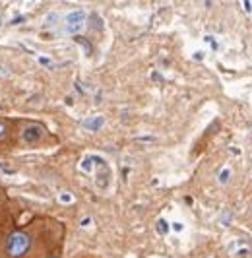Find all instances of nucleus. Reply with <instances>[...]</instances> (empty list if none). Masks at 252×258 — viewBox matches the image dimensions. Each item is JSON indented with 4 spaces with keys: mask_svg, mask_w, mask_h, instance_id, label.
I'll return each instance as SVG.
<instances>
[{
    "mask_svg": "<svg viewBox=\"0 0 252 258\" xmlns=\"http://www.w3.org/2000/svg\"><path fill=\"white\" fill-rule=\"evenodd\" d=\"M49 258H62V252H54V254H50Z\"/></svg>",
    "mask_w": 252,
    "mask_h": 258,
    "instance_id": "nucleus-10",
    "label": "nucleus"
},
{
    "mask_svg": "<svg viewBox=\"0 0 252 258\" xmlns=\"http://www.w3.org/2000/svg\"><path fill=\"white\" fill-rule=\"evenodd\" d=\"M86 24V14L82 12V10H74V12H70L66 16V29H68V33H78L82 27Z\"/></svg>",
    "mask_w": 252,
    "mask_h": 258,
    "instance_id": "nucleus-3",
    "label": "nucleus"
},
{
    "mask_svg": "<svg viewBox=\"0 0 252 258\" xmlns=\"http://www.w3.org/2000/svg\"><path fill=\"white\" fill-rule=\"evenodd\" d=\"M84 126L88 130H99L103 126V116H95V118H88L84 122Z\"/></svg>",
    "mask_w": 252,
    "mask_h": 258,
    "instance_id": "nucleus-5",
    "label": "nucleus"
},
{
    "mask_svg": "<svg viewBox=\"0 0 252 258\" xmlns=\"http://www.w3.org/2000/svg\"><path fill=\"white\" fill-rule=\"evenodd\" d=\"M0 24H2V22H0Z\"/></svg>",
    "mask_w": 252,
    "mask_h": 258,
    "instance_id": "nucleus-11",
    "label": "nucleus"
},
{
    "mask_svg": "<svg viewBox=\"0 0 252 258\" xmlns=\"http://www.w3.org/2000/svg\"><path fill=\"white\" fill-rule=\"evenodd\" d=\"M14 142L20 148H39L45 144H54L56 136H52L43 122L25 118V120H18L14 128Z\"/></svg>",
    "mask_w": 252,
    "mask_h": 258,
    "instance_id": "nucleus-2",
    "label": "nucleus"
},
{
    "mask_svg": "<svg viewBox=\"0 0 252 258\" xmlns=\"http://www.w3.org/2000/svg\"><path fill=\"white\" fill-rule=\"evenodd\" d=\"M157 231L163 233V235H165L167 231H169V227H167V223H165L163 220H159V223H157Z\"/></svg>",
    "mask_w": 252,
    "mask_h": 258,
    "instance_id": "nucleus-7",
    "label": "nucleus"
},
{
    "mask_svg": "<svg viewBox=\"0 0 252 258\" xmlns=\"http://www.w3.org/2000/svg\"><path fill=\"white\" fill-rule=\"evenodd\" d=\"M6 221V218H4V212H2V206H0V225Z\"/></svg>",
    "mask_w": 252,
    "mask_h": 258,
    "instance_id": "nucleus-9",
    "label": "nucleus"
},
{
    "mask_svg": "<svg viewBox=\"0 0 252 258\" xmlns=\"http://www.w3.org/2000/svg\"><path fill=\"white\" fill-rule=\"evenodd\" d=\"M8 202V194H6V190L0 186V206H4Z\"/></svg>",
    "mask_w": 252,
    "mask_h": 258,
    "instance_id": "nucleus-6",
    "label": "nucleus"
},
{
    "mask_svg": "<svg viewBox=\"0 0 252 258\" xmlns=\"http://www.w3.org/2000/svg\"><path fill=\"white\" fill-rule=\"evenodd\" d=\"M64 233L62 221L45 216L35 218L4 235L0 258H49L54 252H62Z\"/></svg>",
    "mask_w": 252,
    "mask_h": 258,
    "instance_id": "nucleus-1",
    "label": "nucleus"
},
{
    "mask_svg": "<svg viewBox=\"0 0 252 258\" xmlns=\"http://www.w3.org/2000/svg\"><path fill=\"white\" fill-rule=\"evenodd\" d=\"M227 175H229V171L225 169V171L221 173V177H219V179H221V182H225V181H227Z\"/></svg>",
    "mask_w": 252,
    "mask_h": 258,
    "instance_id": "nucleus-8",
    "label": "nucleus"
},
{
    "mask_svg": "<svg viewBox=\"0 0 252 258\" xmlns=\"http://www.w3.org/2000/svg\"><path fill=\"white\" fill-rule=\"evenodd\" d=\"M12 136H14V122L10 118L0 116V146L10 144Z\"/></svg>",
    "mask_w": 252,
    "mask_h": 258,
    "instance_id": "nucleus-4",
    "label": "nucleus"
}]
</instances>
